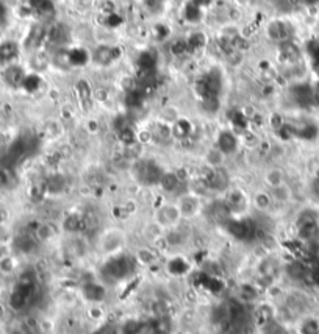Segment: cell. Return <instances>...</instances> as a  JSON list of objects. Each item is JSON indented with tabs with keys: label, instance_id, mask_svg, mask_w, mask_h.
<instances>
[{
	"label": "cell",
	"instance_id": "1",
	"mask_svg": "<svg viewBox=\"0 0 319 334\" xmlns=\"http://www.w3.org/2000/svg\"><path fill=\"white\" fill-rule=\"evenodd\" d=\"M182 220L183 219L180 216V211H179L176 203L161 204V207L155 211V223L161 229H167L169 231V229H173V228H177Z\"/></svg>",
	"mask_w": 319,
	"mask_h": 334
},
{
	"label": "cell",
	"instance_id": "2",
	"mask_svg": "<svg viewBox=\"0 0 319 334\" xmlns=\"http://www.w3.org/2000/svg\"><path fill=\"white\" fill-rule=\"evenodd\" d=\"M132 270V266H130V261L126 260L124 256H111L108 260V263L105 264L102 273L104 276L108 279V281H120L124 279Z\"/></svg>",
	"mask_w": 319,
	"mask_h": 334
},
{
	"label": "cell",
	"instance_id": "3",
	"mask_svg": "<svg viewBox=\"0 0 319 334\" xmlns=\"http://www.w3.org/2000/svg\"><path fill=\"white\" fill-rule=\"evenodd\" d=\"M177 208L180 211V216L182 219H194L195 216H199L201 210H202V201H201V197L198 194H194V192H185L182 194L177 201Z\"/></svg>",
	"mask_w": 319,
	"mask_h": 334
},
{
	"label": "cell",
	"instance_id": "4",
	"mask_svg": "<svg viewBox=\"0 0 319 334\" xmlns=\"http://www.w3.org/2000/svg\"><path fill=\"white\" fill-rule=\"evenodd\" d=\"M101 245H102L104 253L110 254V258L111 256H116V254H119L122 247H124V235L116 233V231H110V233H107L102 238Z\"/></svg>",
	"mask_w": 319,
	"mask_h": 334
},
{
	"label": "cell",
	"instance_id": "5",
	"mask_svg": "<svg viewBox=\"0 0 319 334\" xmlns=\"http://www.w3.org/2000/svg\"><path fill=\"white\" fill-rule=\"evenodd\" d=\"M269 194H271V198L274 203L277 204H286L292 200V189L288 183H283L280 186L271 188L269 189Z\"/></svg>",
	"mask_w": 319,
	"mask_h": 334
},
{
	"label": "cell",
	"instance_id": "6",
	"mask_svg": "<svg viewBox=\"0 0 319 334\" xmlns=\"http://www.w3.org/2000/svg\"><path fill=\"white\" fill-rule=\"evenodd\" d=\"M264 183H266V186H267L269 189L286 183L285 170L280 169V167H271V169H267L266 173H264Z\"/></svg>",
	"mask_w": 319,
	"mask_h": 334
},
{
	"label": "cell",
	"instance_id": "7",
	"mask_svg": "<svg viewBox=\"0 0 319 334\" xmlns=\"http://www.w3.org/2000/svg\"><path fill=\"white\" fill-rule=\"evenodd\" d=\"M252 204L258 213H267L273 208L274 201L271 198L269 191H258V192H255V195L252 198Z\"/></svg>",
	"mask_w": 319,
	"mask_h": 334
},
{
	"label": "cell",
	"instance_id": "8",
	"mask_svg": "<svg viewBox=\"0 0 319 334\" xmlns=\"http://www.w3.org/2000/svg\"><path fill=\"white\" fill-rule=\"evenodd\" d=\"M83 295L86 300L97 303V301H102L105 298L107 292H105L104 286L97 285V282H86L85 288H83Z\"/></svg>",
	"mask_w": 319,
	"mask_h": 334
},
{
	"label": "cell",
	"instance_id": "9",
	"mask_svg": "<svg viewBox=\"0 0 319 334\" xmlns=\"http://www.w3.org/2000/svg\"><path fill=\"white\" fill-rule=\"evenodd\" d=\"M158 185L166 192H176L179 189V186H180V178L174 172H163Z\"/></svg>",
	"mask_w": 319,
	"mask_h": 334
},
{
	"label": "cell",
	"instance_id": "10",
	"mask_svg": "<svg viewBox=\"0 0 319 334\" xmlns=\"http://www.w3.org/2000/svg\"><path fill=\"white\" fill-rule=\"evenodd\" d=\"M33 236L38 242H48L54 236H55V228L47 223V222H42L36 226V229L33 231Z\"/></svg>",
	"mask_w": 319,
	"mask_h": 334
},
{
	"label": "cell",
	"instance_id": "11",
	"mask_svg": "<svg viewBox=\"0 0 319 334\" xmlns=\"http://www.w3.org/2000/svg\"><path fill=\"white\" fill-rule=\"evenodd\" d=\"M4 79L8 85L11 86H19L23 80V73L17 66H10L7 67V70L4 72Z\"/></svg>",
	"mask_w": 319,
	"mask_h": 334
},
{
	"label": "cell",
	"instance_id": "12",
	"mask_svg": "<svg viewBox=\"0 0 319 334\" xmlns=\"http://www.w3.org/2000/svg\"><path fill=\"white\" fill-rule=\"evenodd\" d=\"M36 239L35 236H29V235H23V236H19L16 239V248L20 251V253H32L35 250V245H36Z\"/></svg>",
	"mask_w": 319,
	"mask_h": 334
},
{
	"label": "cell",
	"instance_id": "13",
	"mask_svg": "<svg viewBox=\"0 0 319 334\" xmlns=\"http://www.w3.org/2000/svg\"><path fill=\"white\" fill-rule=\"evenodd\" d=\"M269 36H271L274 41H285L286 39V25L282 22H273L269 25V30H267Z\"/></svg>",
	"mask_w": 319,
	"mask_h": 334
},
{
	"label": "cell",
	"instance_id": "14",
	"mask_svg": "<svg viewBox=\"0 0 319 334\" xmlns=\"http://www.w3.org/2000/svg\"><path fill=\"white\" fill-rule=\"evenodd\" d=\"M83 225H85V219H82V217L77 216V214L69 216V217L64 220V223H63L64 229L69 231V233H79V231L83 228Z\"/></svg>",
	"mask_w": 319,
	"mask_h": 334
},
{
	"label": "cell",
	"instance_id": "15",
	"mask_svg": "<svg viewBox=\"0 0 319 334\" xmlns=\"http://www.w3.org/2000/svg\"><path fill=\"white\" fill-rule=\"evenodd\" d=\"M220 151L224 153V155H229V153H232L235 148H236V139L235 136L229 135V133H224L223 136H220L219 139V147H217Z\"/></svg>",
	"mask_w": 319,
	"mask_h": 334
},
{
	"label": "cell",
	"instance_id": "16",
	"mask_svg": "<svg viewBox=\"0 0 319 334\" xmlns=\"http://www.w3.org/2000/svg\"><path fill=\"white\" fill-rule=\"evenodd\" d=\"M223 161H224V153L220 151L219 148H213L208 151L207 155V164L211 167V169H219L223 166Z\"/></svg>",
	"mask_w": 319,
	"mask_h": 334
},
{
	"label": "cell",
	"instance_id": "17",
	"mask_svg": "<svg viewBox=\"0 0 319 334\" xmlns=\"http://www.w3.org/2000/svg\"><path fill=\"white\" fill-rule=\"evenodd\" d=\"M113 55H111V48L110 47H99L94 52V61L99 64H108L111 63Z\"/></svg>",
	"mask_w": 319,
	"mask_h": 334
},
{
	"label": "cell",
	"instance_id": "18",
	"mask_svg": "<svg viewBox=\"0 0 319 334\" xmlns=\"http://www.w3.org/2000/svg\"><path fill=\"white\" fill-rule=\"evenodd\" d=\"M17 54V47L11 42H5L4 45H0V61H10L14 55Z\"/></svg>",
	"mask_w": 319,
	"mask_h": 334
},
{
	"label": "cell",
	"instance_id": "19",
	"mask_svg": "<svg viewBox=\"0 0 319 334\" xmlns=\"http://www.w3.org/2000/svg\"><path fill=\"white\" fill-rule=\"evenodd\" d=\"M155 260H157V254L154 251H151V250H141V251H138L135 261H138L139 264H144V266H151V264L155 263Z\"/></svg>",
	"mask_w": 319,
	"mask_h": 334
},
{
	"label": "cell",
	"instance_id": "20",
	"mask_svg": "<svg viewBox=\"0 0 319 334\" xmlns=\"http://www.w3.org/2000/svg\"><path fill=\"white\" fill-rule=\"evenodd\" d=\"M14 267H16V264H14V260L11 258V256L7 254V256H2V258H0V272L2 273H5V275L13 273Z\"/></svg>",
	"mask_w": 319,
	"mask_h": 334
},
{
	"label": "cell",
	"instance_id": "21",
	"mask_svg": "<svg viewBox=\"0 0 319 334\" xmlns=\"http://www.w3.org/2000/svg\"><path fill=\"white\" fill-rule=\"evenodd\" d=\"M63 188H64V179H63L61 176H54V178H51V179H48L47 189L51 191V192L57 194V192L63 191Z\"/></svg>",
	"mask_w": 319,
	"mask_h": 334
},
{
	"label": "cell",
	"instance_id": "22",
	"mask_svg": "<svg viewBox=\"0 0 319 334\" xmlns=\"http://www.w3.org/2000/svg\"><path fill=\"white\" fill-rule=\"evenodd\" d=\"M8 185V175L4 169H0V188H4Z\"/></svg>",
	"mask_w": 319,
	"mask_h": 334
},
{
	"label": "cell",
	"instance_id": "23",
	"mask_svg": "<svg viewBox=\"0 0 319 334\" xmlns=\"http://www.w3.org/2000/svg\"><path fill=\"white\" fill-rule=\"evenodd\" d=\"M238 2H239V4H248L249 0H238Z\"/></svg>",
	"mask_w": 319,
	"mask_h": 334
}]
</instances>
